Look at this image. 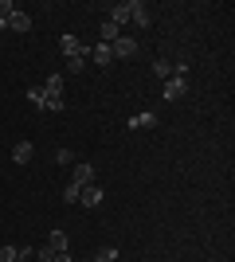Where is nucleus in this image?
<instances>
[{"instance_id": "nucleus-1", "label": "nucleus", "mask_w": 235, "mask_h": 262, "mask_svg": "<svg viewBox=\"0 0 235 262\" xmlns=\"http://www.w3.org/2000/svg\"><path fill=\"white\" fill-rule=\"evenodd\" d=\"M28 98H32V102H35L39 110H51V114H59V110H67V102H63V98H55V94H44L39 86H32V90H28Z\"/></svg>"}, {"instance_id": "nucleus-2", "label": "nucleus", "mask_w": 235, "mask_h": 262, "mask_svg": "<svg viewBox=\"0 0 235 262\" xmlns=\"http://www.w3.org/2000/svg\"><path fill=\"white\" fill-rule=\"evenodd\" d=\"M59 51H63V59H75V55H87V59H90V47L82 43L78 35H71V32L59 39Z\"/></svg>"}, {"instance_id": "nucleus-3", "label": "nucleus", "mask_w": 235, "mask_h": 262, "mask_svg": "<svg viewBox=\"0 0 235 262\" xmlns=\"http://www.w3.org/2000/svg\"><path fill=\"white\" fill-rule=\"evenodd\" d=\"M130 20H134L137 28H153V12H149L145 0H130Z\"/></svg>"}, {"instance_id": "nucleus-4", "label": "nucleus", "mask_w": 235, "mask_h": 262, "mask_svg": "<svg viewBox=\"0 0 235 262\" xmlns=\"http://www.w3.org/2000/svg\"><path fill=\"white\" fill-rule=\"evenodd\" d=\"M184 98H188V78H177V75H173L165 82V102H184Z\"/></svg>"}, {"instance_id": "nucleus-5", "label": "nucleus", "mask_w": 235, "mask_h": 262, "mask_svg": "<svg viewBox=\"0 0 235 262\" xmlns=\"http://www.w3.org/2000/svg\"><path fill=\"white\" fill-rule=\"evenodd\" d=\"M71 184H75V188H87V184H94V164L78 161L75 168H71Z\"/></svg>"}, {"instance_id": "nucleus-6", "label": "nucleus", "mask_w": 235, "mask_h": 262, "mask_svg": "<svg viewBox=\"0 0 235 262\" xmlns=\"http://www.w3.org/2000/svg\"><path fill=\"white\" fill-rule=\"evenodd\" d=\"M110 51H114V59H134V55H137V43L130 39V35H118V39L110 43Z\"/></svg>"}, {"instance_id": "nucleus-7", "label": "nucleus", "mask_w": 235, "mask_h": 262, "mask_svg": "<svg viewBox=\"0 0 235 262\" xmlns=\"http://www.w3.org/2000/svg\"><path fill=\"white\" fill-rule=\"evenodd\" d=\"M102 200H106L102 184H87V188H82V196H78V204H82V208H98Z\"/></svg>"}, {"instance_id": "nucleus-8", "label": "nucleus", "mask_w": 235, "mask_h": 262, "mask_svg": "<svg viewBox=\"0 0 235 262\" xmlns=\"http://www.w3.org/2000/svg\"><path fill=\"white\" fill-rule=\"evenodd\" d=\"M32 157H35L32 141H16V145H12V161H16V164H32Z\"/></svg>"}, {"instance_id": "nucleus-9", "label": "nucleus", "mask_w": 235, "mask_h": 262, "mask_svg": "<svg viewBox=\"0 0 235 262\" xmlns=\"http://www.w3.org/2000/svg\"><path fill=\"white\" fill-rule=\"evenodd\" d=\"M8 28H12V32H20V35H24V32H32V16L16 8V12L8 16Z\"/></svg>"}, {"instance_id": "nucleus-10", "label": "nucleus", "mask_w": 235, "mask_h": 262, "mask_svg": "<svg viewBox=\"0 0 235 262\" xmlns=\"http://www.w3.org/2000/svg\"><path fill=\"white\" fill-rule=\"evenodd\" d=\"M106 20H110V24H118V28H122V24H130V0H122V4H114Z\"/></svg>"}, {"instance_id": "nucleus-11", "label": "nucleus", "mask_w": 235, "mask_h": 262, "mask_svg": "<svg viewBox=\"0 0 235 262\" xmlns=\"http://www.w3.org/2000/svg\"><path fill=\"white\" fill-rule=\"evenodd\" d=\"M130 129H157V114H134V118H130Z\"/></svg>"}, {"instance_id": "nucleus-12", "label": "nucleus", "mask_w": 235, "mask_h": 262, "mask_svg": "<svg viewBox=\"0 0 235 262\" xmlns=\"http://www.w3.org/2000/svg\"><path fill=\"white\" fill-rule=\"evenodd\" d=\"M90 59H94L98 67L114 63V51H110V43H94V47H90Z\"/></svg>"}, {"instance_id": "nucleus-13", "label": "nucleus", "mask_w": 235, "mask_h": 262, "mask_svg": "<svg viewBox=\"0 0 235 262\" xmlns=\"http://www.w3.org/2000/svg\"><path fill=\"white\" fill-rule=\"evenodd\" d=\"M39 90H44V94H55V98H63V75H47V82H44Z\"/></svg>"}, {"instance_id": "nucleus-14", "label": "nucleus", "mask_w": 235, "mask_h": 262, "mask_svg": "<svg viewBox=\"0 0 235 262\" xmlns=\"http://www.w3.org/2000/svg\"><path fill=\"white\" fill-rule=\"evenodd\" d=\"M98 35H102V43H114V39H118V35H122V28H118V24H110V20H102Z\"/></svg>"}, {"instance_id": "nucleus-15", "label": "nucleus", "mask_w": 235, "mask_h": 262, "mask_svg": "<svg viewBox=\"0 0 235 262\" xmlns=\"http://www.w3.org/2000/svg\"><path fill=\"white\" fill-rule=\"evenodd\" d=\"M47 247H51V251H67V231H51V235H47Z\"/></svg>"}, {"instance_id": "nucleus-16", "label": "nucleus", "mask_w": 235, "mask_h": 262, "mask_svg": "<svg viewBox=\"0 0 235 262\" xmlns=\"http://www.w3.org/2000/svg\"><path fill=\"white\" fill-rule=\"evenodd\" d=\"M153 75L168 82V78H173V63H168V59H157V63H153Z\"/></svg>"}, {"instance_id": "nucleus-17", "label": "nucleus", "mask_w": 235, "mask_h": 262, "mask_svg": "<svg viewBox=\"0 0 235 262\" xmlns=\"http://www.w3.org/2000/svg\"><path fill=\"white\" fill-rule=\"evenodd\" d=\"M94 262H118V247H102V251L94 254Z\"/></svg>"}, {"instance_id": "nucleus-18", "label": "nucleus", "mask_w": 235, "mask_h": 262, "mask_svg": "<svg viewBox=\"0 0 235 262\" xmlns=\"http://www.w3.org/2000/svg\"><path fill=\"white\" fill-rule=\"evenodd\" d=\"M0 262H20V251H16V247H8V243H4V247H0Z\"/></svg>"}, {"instance_id": "nucleus-19", "label": "nucleus", "mask_w": 235, "mask_h": 262, "mask_svg": "<svg viewBox=\"0 0 235 262\" xmlns=\"http://www.w3.org/2000/svg\"><path fill=\"white\" fill-rule=\"evenodd\" d=\"M82 67H87V55H75V59H67V71H71V75H78Z\"/></svg>"}, {"instance_id": "nucleus-20", "label": "nucleus", "mask_w": 235, "mask_h": 262, "mask_svg": "<svg viewBox=\"0 0 235 262\" xmlns=\"http://www.w3.org/2000/svg\"><path fill=\"white\" fill-rule=\"evenodd\" d=\"M78 196H82V188H75V184L63 188V200H67V204H78Z\"/></svg>"}, {"instance_id": "nucleus-21", "label": "nucleus", "mask_w": 235, "mask_h": 262, "mask_svg": "<svg viewBox=\"0 0 235 262\" xmlns=\"http://www.w3.org/2000/svg\"><path fill=\"white\" fill-rule=\"evenodd\" d=\"M12 12H16V4H12V0H0V24H8Z\"/></svg>"}, {"instance_id": "nucleus-22", "label": "nucleus", "mask_w": 235, "mask_h": 262, "mask_svg": "<svg viewBox=\"0 0 235 262\" xmlns=\"http://www.w3.org/2000/svg\"><path fill=\"white\" fill-rule=\"evenodd\" d=\"M35 254H39V262H55V251H51L47 243H44V247H39V251H35Z\"/></svg>"}, {"instance_id": "nucleus-23", "label": "nucleus", "mask_w": 235, "mask_h": 262, "mask_svg": "<svg viewBox=\"0 0 235 262\" xmlns=\"http://www.w3.org/2000/svg\"><path fill=\"white\" fill-rule=\"evenodd\" d=\"M55 161L59 164H71V149H55Z\"/></svg>"}, {"instance_id": "nucleus-24", "label": "nucleus", "mask_w": 235, "mask_h": 262, "mask_svg": "<svg viewBox=\"0 0 235 262\" xmlns=\"http://www.w3.org/2000/svg\"><path fill=\"white\" fill-rule=\"evenodd\" d=\"M55 262H75V258H71V251H59V254H55Z\"/></svg>"}, {"instance_id": "nucleus-25", "label": "nucleus", "mask_w": 235, "mask_h": 262, "mask_svg": "<svg viewBox=\"0 0 235 262\" xmlns=\"http://www.w3.org/2000/svg\"><path fill=\"white\" fill-rule=\"evenodd\" d=\"M4 28H8V24H0V32H4Z\"/></svg>"}, {"instance_id": "nucleus-26", "label": "nucleus", "mask_w": 235, "mask_h": 262, "mask_svg": "<svg viewBox=\"0 0 235 262\" xmlns=\"http://www.w3.org/2000/svg\"><path fill=\"white\" fill-rule=\"evenodd\" d=\"M82 262H94V258H82Z\"/></svg>"}]
</instances>
